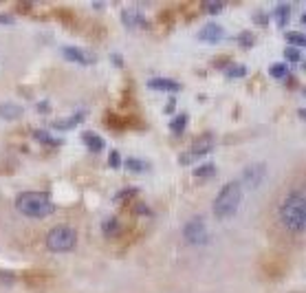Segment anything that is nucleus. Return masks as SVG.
I'll return each instance as SVG.
<instances>
[{"label":"nucleus","instance_id":"nucleus-1","mask_svg":"<svg viewBox=\"0 0 306 293\" xmlns=\"http://www.w3.org/2000/svg\"><path fill=\"white\" fill-rule=\"evenodd\" d=\"M280 218L284 223V227L293 234H302L304 225H306V201H304V192H289L287 198L280 205Z\"/></svg>","mask_w":306,"mask_h":293},{"label":"nucleus","instance_id":"nucleus-2","mask_svg":"<svg viewBox=\"0 0 306 293\" xmlns=\"http://www.w3.org/2000/svg\"><path fill=\"white\" fill-rule=\"evenodd\" d=\"M16 208L22 212L24 216L33 218H44L53 212V203L44 192H24L16 198Z\"/></svg>","mask_w":306,"mask_h":293},{"label":"nucleus","instance_id":"nucleus-3","mask_svg":"<svg viewBox=\"0 0 306 293\" xmlns=\"http://www.w3.org/2000/svg\"><path fill=\"white\" fill-rule=\"evenodd\" d=\"M240 198H242V190H240V183L231 181L227 185H223L221 192H218L216 201H214V212L218 218H225V216H231L234 212L238 210L240 205Z\"/></svg>","mask_w":306,"mask_h":293},{"label":"nucleus","instance_id":"nucleus-4","mask_svg":"<svg viewBox=\"0 0 306 293\" xmlns=\"http://www.w3.org/2000/svg\"><path fill=\"white\" fill-rule=\"evenodd\" d=\"M77 243V234L75 229L66 227V225H57L55 229H51V234L46 236V245L53 251H69L75 247Z\"/></svg>","mask_w":306,"mask_h":293},{"label":"nucleus","instance_id":"nucleus-5","mask_svg":"<svg viewBox=\"0 0 306 293\" xmlns=\"http://www.w3.org/2000/svg\"><path fill=\"white\" fill-rule=\"evenodd\" d=\"M185 238H188V243H192V245H205L209 241V234H207V229H205V223L201 216L192 218V221L185 225Z\"/></svg>","mask_w":306,"mask_h":293},{"label":"nucleus","instance_id":"nucleus-6","mask_svg":"<svg viewBox=\"0 0 306 293\" xmlns=\"http://www.w3.org/2000/svg\"><path fill=\"white\" fill-rule=\"evenodd\" d=\"M214 148V141H211V137H203V139H198V141L192 143V148L188 152H183L181 155V163H190V157L194 159V157H203V155H207V152Z\"/></svg>","mask_w":306,"mask_h":293},{"label":"nucleus","instance_id":"nucleus-7","mask_svg":"<svg viewBox=\"0 0 306 293\" xmlns=\"http://www.w3.org/2000/svg\"><path fill=\"white\" fill-rule=\"evenodd\" d=\"M262 179H264V165L262 163H254L242 172V183H244V188H249V190H256L258 185L262 183Z\"/></svg>","mask_w":306,"mask_h":293},{"label":"nucleus","instance_id":"nucleus-8","mask_svg":"<svg viewBox=\"0 0 306 293\" xmlns=\"http://www.w3.org/2000/svg\"><path fill=\"white\" fill-rule=\"evenodd\" d=\"M64 53V57L66 60H71V62H77V64H95L97 62V57L93 55V53L88 51H84V49H79V46H64L62 49Z\"/></svg>","mask_w":306,"mask_h":293},{"label":"nucleus","instance_id":"nucleus-9","mask_svg":"<svg viewBox=\"0 0 306 293\" xmlns=\"http://www.w3.org/2000/svg\"><path fill=\"white\" fill-rule=\"evenodd\" d=\"M225 36V31H223V26L218 24V22H209V24H205L201 31H198V38L205 40V42H218Z\"/></svg>","mask_w":306,"mask_h":293},{"label":"nucleus","instance_id":"nucleus-10","mask_svg":"<svg viewBox=\"0 0 306 293\" xmlns=\"http://www.w3.org/2000/svg\"><path fill=\"white\" fill-rule=\"evenodd\" d=\"M22 278H24V282L29 284V287H44V284H49L53 280V276L44 274V271H38V269L36 271H24Z\"/></svg>","mask_w":306,"mask_h":293},{"label":"nucleus","instance_id":"nucleus-11","mask_svg":"<svg viewBox=\"0 0 306 293\" xmlns=\"http://www.w3.org/2000/svg\"><path fill=\"white\" fill-rule=\"evenodd\" d=\"M130 122H137V117L117 115V112H108V115H106V124H108L112 130H126L130 126Z\"/></svg>","mask_w":306,"mask_h":293},{"label":"nucleus","instance_id":"nucleus-12","mask_svg":"<svg viewBox=\"0 0 306 293\" xmlns=\"http://www.w3.org/2000/svg\"><path fill=\"white\" fill-rule=\"evenodd\" d=\"M121 18H124V22L128 24V26H141V29L148 26V20H145L143 13H139L137 9H124L121 11Z\"/></svg>","mask_w":306,"mask_h":293},{"label":"nucleus","instance_id":"nucleus-13","mask_svg":"<svg viewBox=\"0 0 306 293\" xmlns=\"http://www.w3.org/2000/svg\"><path fill=\"white\" fill-rule=\"evenodd\" d=\"M150 89H159V91H178L181 84L176 79H168V77H152L148 82Z\"/></svg>","mask_w":306,"mask_h":293},{"label":"nucleus","instance_id":"nucleus-14","mask_svg":"<svg viewBox=\"0 0 306 293\" xmlns=\"http://www.w3.org/2000/svg\"><path fill=\"white\" fill-rule=\"evenodd\" d=\"M22 112H24L22 106H18L13 102L0 104V117H3V119H18V117H22Z\"/></svg>","mask_w":306,"mask_h":293},{"label":"nucleus","instance_id":"nucleus-15","mask_svg":"<svg viewBox=\"0 0 306 293\" xmlns=\"http://www.w3.org/2000/svg\"><path fill=\"white\" fill-rule=\"evenodd\" d=\"M84 143H86V148H88L90 152H102L104 150V139L97 135V132H84Z\"/></svg>","mask_w":306,"mask_h":293},{"label":"nucleus","instance_id":"nucleus-16","mask_svg":"<svg viewBox=\"0 0 306 293\" xmlns=\"http://www.w3.org/2000/svg\"><path fill=\"white\" fill-rule=\"evenodd\" d=\"M84 119V112H77V115H73V117H69V119H57L55 124V128H59V130H64V128H73V126H77L79 122Z\"/></svg>","mask_w":306,"mask_h":293},{"label":"nucleus","instance_id":"nucleus-17","mask_svg":"<svg viewBox=\"0 0 306 293\" xmlns=\"http://www.w3.org/2000/svg\"><path fill=\"white\" fill-rule=\"evenodd\" d=\"M102 227H104V234H106V236H117V234H121V225H119L117 218H106Z\"/></svg>","mask_w":306,"mask_h":293},{"label":"nucleus","instance_id":"nucleus-18","mask_svg":"<svg viewBox=\"0 0 306 293\" xmlns=\"http://www.w3.org/2000/svg\"><path fill=\"white\" fill-rule=\"evenodd\" d=\"M216 174V165L214 163H205V165H201V168L196 170V177L201 179V181H205V179H211Z\"/></svg>","mask_w":306,"mask_h":293},{"label":"nucleus","instance_id":"nucleus-19","mask_svg":"<svg viewBox=\"0 0 306 293\" xmlns=\"http://www.w3.org/2000/svg\"><path fill=\"white\" fill-rule=\"evenodd\" d=\"M53 13H55V16H62L59 20H62L64 24H75V13H73L71 9H64V7H59V9H53Z\"/></svg>","mask_w":306,"mask_h":293},{"label":"nucleus","instance_id":"nucleus-20","mask_svg":"<svg viewBox=\"0 0 306 293\" xmlns=\"http://www.w3.org/2000/svg\"><path fill=\"white\" fill-rule=\"evenodd\" d=\"M126 168L132 170V172H145L150 165L145 161H141V159H139V161H137V159H126Z\"/></svg>","mask_w":306,"mask_h":293},{"label":"nucleus","instance_id":"nucleus-21","mask_svg":"<svg viewBox=\"0 0 306 293\" xmlns=\"http://www.w3.org/2000/svg\"><path fill=\"white\" fill-rule=\"evenodd\" d=\"M271 75L273 77H280V79H284V77H289L291 73H289V66L287 64H271Z\"/></svg>","mask_w":306,"mask_h":293},{"label":"nucleus","instance_id":"nucleus-22","mask_svg":"<svg viewBox=\"0 0 306 293\" xmlns=\"http://www.w3.org/2000/svg\"><path fill=\"white\" fill-rule=\"evenodd\" d=\"M185 124H188V115H185V112H181V115H178L174 122H172V130H174L176 135H181V132L185 130Z\"/></svg>","mask_w":306,"mask_h":293},{"label":"nucleus","instance_id":"nucleus-23","mask_svg":"<svg viewBox=\"0 0 306 293\" xmlns=\"http://www.w3.org/2000/svg\"><path fill=\"white\" fill-rule=\"evenodd\" d=\"M276 16H278V22L284 24L289 20V16H291V5H280L276 9Z\"/></svg>","mask_w":306,"mask_h":293},{"label":"nucleus","instance_id":"nucleus-24","mask_svg":"<svg viewBox=\"0 0 306 293\" xmlns=\"http://www.w3.org/2000/svg\"><path fill=\"white\" fill-rule=\"evenodd\" d=\"M227 71V77H244L247 75V66L244 64H236V66H231V69H225Z\"/></svg>","mask_w":306,"mask_h":293},{"label":"nucleus","instance_id":"nucleus-25","mask_svg":"<svg viewBox=\"0 0 306 293\" xmlns=\"http://www.w3.org/2000/svg\"><path fill=\"white\" fill-rule=\"evenodd\" d=\"M33 139H38V141H42V143H59L57 139H53L46 130H33Z\"/></svg>","mask_w":306,"mask_h":293},{"label":"nucleus","instance_id":"nucleus-26","mask_svg":"<svg viewBox=\"0 0 306 293\" xmlns=\"http://www.w3.org/2000/svg\"><path fill=\"white\" fill-rule=\"evenodd\" d=\"M287 40L291 44H297V46H304V33H297V31H293V33H287Z\"/></svg>","mask_w":306,"mask_h":293},{"label":"nucleus","instance_id":"nucleus-27","mask_svg":"<svg viewBox=\"0 0 306 293\" xmlns=\"http://www.w3.org/2000/svg\"><path fill=\"white\" fill-rule=\"evenodd\" d=\"M135 194H139V190L137 188H128V190H121L117 194V201H128V198H132Z\"/></svg>","mask_w":306,"mask_h":293},{"label":"nucleus","instance_id":"nucleus-28","mask_svg":"<svg viewBox=\"0 0 306 293\" xmlns=\"http://www.w3.org/2000/svg\"><path fill=\"white\" fill-rule=\"evenodd\" d=\"M238 42H240L242 46H254V33H249V31H244V33H240V38H238Z\"/></svg>","mask_w":306,"mask_h":293},{"label":"nucleus","instance_id":"nucleus-29","mask_svg":"<svg viewBox=\"0 0 306 293\" xmlns=\"http://www.w3.org/2000/svg\"><path fill=\"white\" fill-rule=\"evenodd\" d=\"M284 55H287L289 60H293V62H300V60H302V53H300V51H297V49H295V46H289V49H287V51H284Z\"/></svg>","mask_w":306,"mask_h":293},{"label":"nucleus","instance_id":"nucleus-30","mask_svg":"<svg viewBox=\"0 0 306 293\" xmlns=\"http://www.w3.org/2000/svg\"><path fill=\"white\" fill-rule=\"evenodd\" d=\"M205 9H207L209 13H216V11L223 9V5L221 3H205Z\"/></svg>","mask_w":306,"mask_h":293},{"label":"nucleus","instance_id":"nucleus-31","mask_svg":"<svg viewBox=\"0 0 306 293\" xmlns=\"http://www.w3.org/2000/svg\"><path fill=\"white\" fill-rule=\"evenodd\" d=\"M110 165H112V168H117V165H119V152L117 150L110 152Z\"/></svg>","mask_w":306,"mask_h":293},{"label":"nucleus","instance_id":"nucleus-32","mask_svg":"<svg viewBox=\"0 0 306 293\" xmlns=\"http://www.w3.org/2000/svg\"><path fill=\"white\" fill-rule=\"evenodd\" d=\"M135 210H137V214H150V210L145 208L143 203H137V205H135Z\"/></svg>","mask_w":306,"mask_h":293},{"label":"nucleus","instance_id":"nucleus-33","mask_svg":"<svg viewBox=\"0 0 306 293\" xmlns=\"http://www.w3.org/2000/svg\"><path fill=\"white\" fill-rule=\"evenodd\" d=\"M0 22H5V24H11V22H13V18H11V16H5V13H3V16H0Z\"/></svg>","mask_w":306,"mask_h":293},{"label":"nucleus","instance_id":"nucleus-34","mask_svg":"<svg viewBox=\"0 0 306 293\" xmlns=\"http://www.w3.org/2000/svg\"><path fill=\"white\" fill-rule=\"evenodd\" d=\"M216 66H223V64H229V57H221V60H216L214 62Z\"/></svg>","mask_w":306,"mask_h":293},{"label":"nucleus","instance_id":"nucleus-35","mask_svg":"<svg viewBox=\"0 0 306 293\" xmlns=\"http://www.w3.org/2000/svg\"><path fill=\"white\" fill-rule=\"evenodd\" d=\"M40 110H42V112L49 110V102H40Z\"/></svg>","mask_w":306,"mask_h":293}]
</instances>
